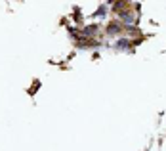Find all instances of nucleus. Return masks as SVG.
<instances>
[{"mask_svg": "<svg viewBox=\"0 0 166 151\" xmlns=\"http://www.w3.org/2000/svg\"><path fill=\"white\" fill-rule=\"evenodd\" d=\"M98 29H99L98 25H86V27H84V31L80 33V36H90V35H94Z\"/></svg>", "mask_w": 166, "mask_h": 151, "instance_id": "1", "label": "nucleus"}, {"mask_svg": "<svg viewBox=\"0 0 166 151\" xmlns=\"http://www.w3.org/2000/svg\"><path fill=\"white\" fill-rule=\"evenodd\" d=\"M120 23H109V27H107V35H116V33H120Z\"/></svg>", "mask_w": 166, "mask_h": 151, "instance_id": "2", "label": "nucleus"}, {"mask_svg": "<svg viewBox=\"0 0 166 151\" xmlns=\"http://www.w3.org/2000/svg\"><path fill=\"white\" fill-rule=\"evenodd\" d=\"M116 48H120V50H128V48H130V40H128V38H120L119 42H116Z\"/></svg>", "mask_w": 166, "mask_h": 151, "instance_id": "3", "label": "nucleus"}, {"mask_svg": "<svg viewBox=\"0 0 166 151\" xmlns=\"http://www.w3.org/2000/svg\"><path fill=\"white\" fill-rule=\"evenodd\" d=\"M119 15H120V19H122V21H126V23H132V21H134V17L128 14V12H120Z\"/></svg>", "mask_w": 166, "mask_h": 151, "instance_id": "4", "label": "nucleus"}, {"mask_svg": "<svg viewBox=\"0 0 166 151\" xmlns=\"http://www.w3.org/2000/svg\"><path fill=\"white\" fill-rule=\"evenodd\" d=\"M92 15H96V17H103V15H105V4L99 6L98 10H96V14H92Z\"/></svg>", "mask_w": 166, "mask_h": 151, "instance_id": "5", "label": "nucleus"}, {"mask_svg": "<svg viewBox=\"0 0 166 151\" xmlns=\"http://www.w3.org/2000/svg\"><path fill=\"white\" fill-rule=\"evenodd\" d=\"M73 19H76V21H80V19H82V15H80V10H78V8H76L75 14H73Z\"/></svg>", "mask_w": 166, "mask_h": 151, "instance_id": "6", "label": "nucleus"}]
</instances>
